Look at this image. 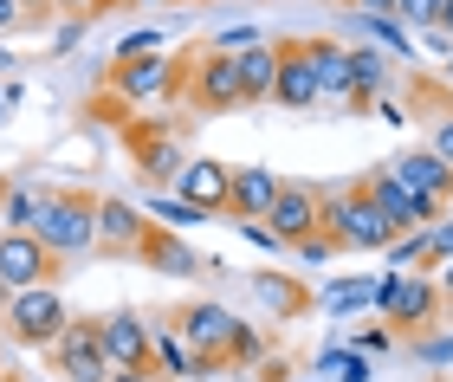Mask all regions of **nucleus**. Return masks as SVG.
I'll list each match as a JSON object with an SVG mask.
<instances>
[{"label":"nucleus","mask_w":453,"mask_h":382,"mask_svg":"<svg viewBox=\"0 0 453 382\" xmlns=\"http://www.w3.org/2000/svg\"><path fill=\"white\" fill-rule=\"evenodd\" d=\"M324 233H331L337 253H388L395 247V220L382 214V201L369 195V182H343L324 188Z\"/></svg>","instance_id":"f257e3e1"},{"label":"nucleus","mask_w":453,"mask_h":382,"mask_svg":"<svg viewBox=\"0 0 453 382\" xmlns=\"http://www.w3.org/2000/svg\"><path fill=\"white\" fill-rule=\"evenodd\" d=\"M58 259H85L97 253V195L91 188H52L46 208H39V227H33Z\"/></svg>","instance_id":"f03ea898"},{"label":"nucleus","mask_w":453,"mask_h":382,"mask_svg":"<svg viewBox=\"0 0 453 382\" xmlns=\"http://www.w3.org/2000/svg\"><path fill=\"white\" fill-rule=\"evenodd\" d=\"M65 325H72V311H65V298H58V286H33V292H13L7 298V337L19 350L46 356L58 337H65Z\"/></svg>","instance_id":"7ed1b4c3"},{"label":"nucleus","mask_w":453,"mask_h":382,"mask_svg":"<svg viewBox=\"0 0 453 382\" xmlns=\"http://www.w3.org/2000/svg\"><path fill=\"white\" fill-rule=\"evenodd\" d=\"M181 97H188L195 111H246V91H240V58L220 52V46H201L188 58V72H181Z\"/></svg>","instance_id":"20e7f679"},{"label":"nucleus","mask_w":453,"mask_h":382,"mask_svg":"<svg viewBox=\"0 0 453 382\" xmlns=\"http://www.w3.org/2000/svg\"><path fill=\"white\" fill-rule=\"evenodd\" d=\"M447 305L441 298V279L434 272H382V325L388 331H427L434 311Z\"/></svg>","instance_id":"39448f33"},{"label":"nucleus","mask_w":453,"mask_h":382,"mask_svg":"<svg viewBox=\"0 0 453 382\" xmlns=\"http://www.w3.org/2000/svg\"><path fill=\"white\" fill-rule=\"evenodd\" d=\"M52 279H65V259H58L46 240L0 227V298L33 292V286H52Z\"/></svg>","instance_id":"423d86ee"},{"label":"nucleus","mask_w":453,"mask_h":382,"mask_svg":"<svg viewBox=\"0 0 453 382\" xmlns=\"http://www.w3.org/2000/svg\"><path fill=\"white\" fill-rule=\"evenodd\" d=\"M46 363L65 382H111V356H104V337H97V317H72L65 337L46 350Z\"/></svg>","instance_id":"0eeeda50"},{"label":"nucleus","mask_w":453,"mask_h":382,"mask_svg":"<svg viewBox=\"0 0 453 382\" xmlns=\"http://www.w3.org/2000/svg\"><path fill=\"white\" fill-rule=\"evenodd\" d=\"M169 317L181 325V337L208 356V370H226V350H234V337H240L246 317H234L226 305H214V298H195V305H181V311H169Z\"/></svg>","instance_id":"6e6552de"},{"label":"nucleus","mask_w":453,"mask_h":382,"mask_svg":"<svg viewBox=\"0 0 453 382\" xmlns=\"http://www.w3.org/2000/svg\"><path fill=\"white\" fill-rule=\"evenodd\" d=\"M156 220L136 208V201L123 195H97V253L111 259H142V247H150Z\"/></svg>","instance_id":"1a4fd4ad"},{"label":"nucleus","mask_w":453,"mask_h":382,"mask_svg":"<svg viewBox=\"0 0 453 382\" xmlns=\"http://www.w3.org/2000/svg\"><path fill=\"white\" fill-rule=\"evenodd\" d=\"M265 227H273L285 247H304L311 233H324V188L285 175V188H279V201H273V214H265Z\"/></svg>","instance_id":"9d476101"},{"label":"nucleus","mask_w":453,"mask_h":382,"mask_svg":"<svg viewBox=\"0 0 453 382\" xmlns=\"http://www.w3.org/2000/svg\"><path fill=\"white\" fill-rule=\"evenodd\" d=\"M97 337H104L111 370H150L156 376V337H150V317L142 311H104L97 317Z\"/></svg>","instance_id":"9b49d317"},{"label":"nucleus","mask_w":453,"mask_h":382,"mask_svg":"<svg viewBox=\"0 0 453 382\" xmlns=\"http://www.w3.org/2000/svg\"><path fill=\"white\" fill-rule=\"evenodd\" d=\"M111 91L123 97V104H142V97H169L181 91V65L162 52H136V58H117L111 65Z\"/></svg>","instance_id":"f8f14e48"},{"label":"nucleus","mask_w":453,"mask_h":382,"mask_svg":"<svg viewBox=\"0 0 453 382\" xmlns=\"http://www.w3.org/2000/svg\"><path fill=\"white\" fill-rule=\"evenodd\" d=\"M175 195L188 201V208H201V214H226L234 208V163H220V156H188L181 163V175H175Z\"/></svg>","instance_id":"ddd939ff"},{"label":"nucleus","mask_w":453,"mask_h":382,"mask_svg":"<svg viewBox=\"0 0 453 382\" xmlns=\"http://www.w3.org/2000/svg\"><path fill=\"white\" fill-rule=\"evenodd\" d=\"M279 111H318L324 91H318V65H311V39H279V91H273Z\"/></svg>","instance_id":"4468645a"},{"label":"nucleus","mask_w":453,"mask_h":382,"mask_svg":"<svg viewBox=\"0 0 453 382\" xmlns=\"http://www.w3.org/2000/svg\"><path fill=\"white\" fill-rule=\"evenodd\" d=\"M363 182H369V195L382 201V214L395 220V233H427V227H434V220L447 214V208H434V201L408 195V188H402V182H395V175H388V169H369Z\"/></svg>","instance_id":"2eb2a0df"},{"label":"nucleus","mask_w":453,"mask_h":382,"mask_svg":"<svg viewBox=\"0 0 453 382\" xmlns=\"http://www.w3.org/2000/svg\"><path fill=\"white\" fill-rule=\"evenodd\" d=\"M408 195H421V201H434V208H447V195H453V163H441L434 149H408V156H388L382 163Z\"/></svg>","instance_id":"dca6fc26"},{"label":"nucleus","mask_w":453,"mask_h":382,"mask_svg":"<svg viewBox=\"0 0 453 382\" xmlns=\"http://www.w3.org/2000/svg\"><path fill=\"white\" fill-rule=\"evenodd\" d=\"M150 337H156V376H162V382H201V376H208V356H201L188 337H181L175 317H169V325L156 317Z\"/></svg>","instance_id":"f3484780"},{"label":"nucleus","mask_w":453,"mask_h":382,"mask_svg":"<svg viewBox=\"0 0 453 382\" xmlns=\"http://www.w3.org/2000/svg\"><path fill=\"white\" fill-rule=\"evenodd\" d=\"M285 188V175L279 169H265V163H234V220H259V214H273V201Z\"/></svg>","instance_id":"a211bd4d"},{"label":"nucleus","mask_w":453,"mask_h":382,"mask_svg":"<svg viewBox=\"0 0 453 382\" xmlns=\"http://www.w3.org/2000/svg\"><path fill=\"white\" fill-rule=\"evenodd\" d=\"M311 65H318V91L331 104H357V72H349V46L337 39H311Z\"/></svg>","instance_id":"6ab92c4d"},{"label":"nucleus","mask_w":453,"mask_h":382,"mask_svg":"<svg viewBox=\"0 0 453 382\" xmlns=\"http://www.w3.org/2000/svg\"><path fill=\"white\" fill-rule=\"evenodd\" d=\"M240 58V91H246V104H273V91H279V39H259V46H246L234 52Z\"/></svg>","instance_id":"aec40b11"},{"label":"nucleus","mask_w":453,"mask_h":382,"mask_svg":"<svg viewBox=\"0 0 453 382\" xmlns=\"http://www.w3.org/2000/svg\"><path fill=\"white\" fill-rule=\"evenodd\" d=\"M142 266H156V272H169V279H195V272H208L214 259H201L181 233L156 227V233H150V247H142Z\"/></svg>","instance_id":"412c9836"},{"label":"nucleus","mask_w":453,"mask_h":382,"mask_svg":"<svg viewBox=\"0 0 453 382\" xmlns=\"http://www.w3.org/2000/svg\"><path fill=\"white\" fill-rule=\"evenodd\" d=\"M130 149H136V169L150 175V188H162V182H175L181 175V163H188V156H181L169 136H156V130H130Z\"/></svg>","instance_id":"4be33fe9"},{"label":"nucleus","mask_w":453,"mask_h":382,"mask_svg":"<svg viewBox=\"0 0 453 382\" xmlns=\"http://www.w3.org/2000/svg\"><path fill=\"white\" fill-rule=\"evenodd\" d=\"M349 72H357V104L388 97V85H395V58L376 52V46H349Z\"/></svg>","instance_id":"5701e85b"},{"label":"nucleus","mask_w":453,"mask_h":382,"mask_svg":"<svg viewBox=\"0 0 453 382\" xmlns=\"http://www.w3.org/2000/svg\"><path fill=\"white\" fill-rule=\"evenodd\" d=\"M39 208H46V188H33V182H7L0 188V227L7 233H33Z\"/></svg>","instance_id":"b1692460"},{"label":"nucleus","mask_w":453,"mask_h":382,"mask_svg":"<svg viewBox=\"0 0 453 382\" xmlns=\"http://www.w3.org/2000/svg\"><path fill=\"white\" fill-rule=\"evenodd\" d=\"M324 311H363V305H382V279H337V286L318 292Z\"/></svg>","instance_id":"393cba45"},{"label":"nucleus","mask_w":453,"mask_h":382,"mask_svg":"<svg viewBox=\"0 0 453 382\" xmlns=\"http://www.w3.org/2000/svg\"><path fill=\"white\" fill-rule=\"evenodd\" d=\"M357 27H363V46H376L388 58H408L415 52V39L402 33V19H388V13H357Z\"/></svg>","instance_id":"a878e982"},{"label":"nucleus","mask_w":453,"mask_h":382,"mask_svg":"<svg viewBox=\"0 0 453 382\" xmlns=\"http://www.w3.org/2000/svg\"><path fill=\"white\" fill-rule=\"evenodd\" d=\"M142 214L156 220V227H169V233H188V227H201V208H188L181 195H162V188H150V201H142Z\"/></svg>","instance_id":"bb28decb"},{"label":"nucleus","mask_w":453,"mask_h":382,"mask_svg":"<svg viewBox=\"0 0 453 382\" xmlns=\"http://www.w3.org/2000/svg\"><path fill=\"white\" fill-rule=\"evenodd\" d=\"M253 292H259V305L273 311V317H292V311L304 305V286H292V279H279V272H259Z\"/></svg>","instance_id":"cd10ccee"},{"label":"nucleus","mask_w":453,"mask_h":382,"mask_svg":"<svg viewBox=\"0 0 453 382\" xmlns=\"http://www.w3.org/2000/svg\"><path fill=\"white\" fill-rule=\"evenodd\" d=\"M388 266H395V272H434V247H427V233H402L395 247H388Z\"/></svg>","instance_id":"c85d7f7f"},{"label":"nucleus","mask_w":453,"mask_h":382,"mask_svg":"<svg viewBox=\"0 0 453 382\" xmlns=\"http://www.w3.org/2000/svg\"><path fill=\"white\" fill-rule=\"evenodd\" d=\"M226 370H265V337H259L253 325H240L234 350H226Z\"/></svg>","instance_id":"c756f323"},{"label":"nucleus","mask_w":453,"mask_h":382,"mask_svg":"<svg viewBox=\"0 0 453 382\" xmlns=\"http://www.w3.org/2000/svg\"><path fill=\"white\" fill-rule=\"evenodd\" d=\"M318 370H337V382H369V356L343 344V350H324V356H318Z\"/></svg>","instance_id":"7c9ffc66"},{"label":"nucleus","mask_w":453,"mask_h":382,"mask_svg":"<svg viewBox=\"0 0 453 382\" xmlns=\"http://www.w3.org/2000/svg\"><path fill=\"white\" fill-rule=\"evenodd\" d=\"M395 19H402V27H415V33H427V27H441V0H402Z\"/></svg>","instance_id":"2f4dec72"},{"label":"nucleus","mask_w":453,"mask_h":382,"mask_svg":"<svg viewBox=\"0 0 453 382\" xmlns=\"http://www.w3.org/2000/svg\"><path fill=\"white\" fill-rule=\"evenodd\" d=\"M388 344H395V331H388V325H369V331L349 337V350H363V356H382Z\"/></svg>","instance_id":"473e14b6"},{"label":"nucleus","mask_w":453,"mask_h":382,"mask_svg":"<svg viewBox=\"0 0 453 382\" xmlns=\"http://www.w3.org/2000/svg\"><path fill=\"white\" fill-rule=\"evenodd\" d=\"M136 52H162V27H142V33H130L117 46V58H136Z\"/></svg>","instance_id":"72a5a7b5"},{"label":"nucleus","mask_w":453,"mask_h":382,"mask_svg":"<svg viewBox=\"0 0 453 382\" xmlns=\"http://www.w3.org/2000/svg\"><path fill=\"white\" fill-rule=\"evenodd\" d=\"M427 247H434V266H441V259H453V214H441L434 227H427Z\"/></svg>","instance_id":"f704fd0d"},{"label":"nucleus","mask_w":453,"mask_h":382,"mask_svg":"<svg viewBox=\"0 0 453 382\" xmlns=\"http://www.w3.org/2000/svg\"><path fill=\"white\" fill-rule=\"evenodd\" d=\"M240 233L253 240V247H265V253H292V247H285V240H279L273 227H265V220H240Z\"/></svg>","instance_id":"c9c22d12"},{"label":"nucleus","mask_w":453,"mask_h":382,"mask_svg":"<svg viewBox=\"0 0 453 382\" xmlns=\"http://www.w3.org/2000/svg\"><path fill=\"white\" fill-rule=\"evenodd\" d=\"M214 46L220 52H246V46H259V27H226V33H214Z\"/></svg>","instance_id":"e433bc0d"},{"label":"nucleus","mask_w":453,"mask_h":382,"mask_svg":"<svg viewBox=\"0 0 453 382\" xmlns=\"http://www.w3.org/2000/svg\"><path fill=\"white\" fill-rule=\"evenodd\" d=\"M427 149H434L441 163H453V111H441V117H434V143H427Z\"/></svg>","instance_id":"4c0bfd02"},{"label":"nucleus","mask_w":453,"mask_h":382,"mask_svg":"<svg viewBox=\"0 0 453 382\" xmlns=\"http://www.w3.org/2000/svg\"><path fill=\"white\" fill-rule=\"evenodd\" d=\"M298 259H304V266H324V259H331L337 247H331V233H311V240H304V247H292Z\"/></svg>","instance_id":"58836bf2"},{"label":"nucleus","mask_w":453,"mask_h":382,"mask_svg":"<svg viewBox=\"0 0 453 382\" xmlns=\"http://www.w3.org/2000/svg\"><path fill=\"white\" fill-rule=\"evenodd\" d=\"M58 7H65L72 19H97L104 7H117V0H58Z\"/></svg>","instance_id":"ea45409f"},{"label":"nucleus","mask_w":453,"mask_h":382,"mask_svg":"<svg viewBox=\"0 0 453 382\" xmlns=\"http://www.w3.org/2000/svg\"><path fill=\"white\" fill-rule=\"evenodd\" d=\"M27 19V0H0V33H13Z\"/></svg>","instance_id":"a19ab883"},{"label":"nucleus","mask_w":453,"mask_h":382,"mask_svg":"<svg viewBox=\"0 0 453 382\" xmlns=\"http://www.w3.org/2000/svg\"><path fill=\"white\" fill-rule=\"evenodd\" d=\"M376 117H382V124H408V111L395 104V97H376Z\"/></svg>","instance_id":"79ce46f5"},{"label":"nucleus","mask_w":453,"mask_h":382,"mask_svg":"<svg viewBox=\"0 0 453 382\" xmlns=\"http://www.w3.org/2000/svg\"><path fill=\"white\" fill-rule=\"evenodd\" d=\"M395 7L402 0H357V13H388V19H395Z\"/></svg>","instance_id":"37998d69"},{"label":"nucleus","mask_w":453,"mask_h":382,"mask_svg":"<svg viewBox=\"0 0 453 382\" xmlns=\"http://www.w3.org/2000/svg\"><path fill=\"white\" fill-rule=\"evenodd\" d=\"M111 382H162V376H150V370H111Z\"/></svg>","instance_id":"c03bdc74"},{"label":"nucleus","mask_w":453,"mask_h":382,"mask_svg":"<svg viewBox=\"0 0 453 382\" xmlns=\"http://www.w3.org/2000/svg\"><path fill=\"white\" fill-rule=\"evenodd\" d=\"M434 279H441V298H453V259H441V266H434Z\"/></svg>","instance_id":"a18cd8bd"},{"label":"nucleus","mask_w":453,"mask_h":382,"mask_svg":"<svg viewBox=\"0 0 453 382\" xmlns=\"http://www.w3.org/2000/svg\"><path fill=\"white\" fill-rule=\"evenodd\" d=\"M52 7H58V0H27V19H46Z\"/></svg>","instance_id":"49530a36"},{"label":"nucleus","mask_w":453,"mask_h":382,"mask_svg":"<svg viewBox=\"0 0 453 382\" xmlns=\"http://www.w3.org/2000/svg\"><path fill=\"white\" fill-rule=\"evenodd\" d=\"M441 33L453 39V0H441Z\"/></svg>","instance_id":"de8ad7c7"},{"label":"nucleus","mask_w":453,"mask_h":382,"mask_svg":"<svg viewBox=\"0 0 453 382\" xmlns=\"http://www.w3.org/2000/svg\"><path fill=\"white\" fill-rule=\"evenodd\" d=\"M7 111H13V91H0V117H7Z\"/></svg>","instance_id":"09e8293b"},{"label":"nucleus","mask_w":453,"mask_h":382,"mask_svg":"<svg viewBox=\"0 0 453 382\" xmlns=\"http://www.w3.org/2000/svg\"><path fill=\"white\" fill-rule=\"evenodd\" d=\"M7 65H13V52H7V46H0V72H7Z\"/></svg>","instance_id":"8fccbe9b"},{"label":"nucleus","mask_w":453,"mask_h":382,"mask_svg":"<svg viewBox=\"0 0 453 382\" xmlns=\"http://www.w3.org/2000/svg\"><path fill=\"white\" fill-rule=\"evenodd\" d=\"M142 7H162V0H142Z\"/></svg>","instance_id":"3c124183"},{"label":"nucleus","mask_w":453,"mask_h":382,"mask_svg":"<svg viewBox=\"0 0 453 382\" xmlns=\"http://www.w3.org/2000/svg\"><path fill=\"white\" fill-rule=\"evenodd\" d=\"M447 214H453V195H447Z\"/></svg>","instance_id":"603ef678"},{"label":"nucleus","mask_w":453,"mask_h":382,"mask_svg":"<svg viewBox=\"0 0 453 382\" xmlns=\"http://www.w3.org/2000/svg\"><path fill=\"white\" fill-rule=\"evenodd\" d=\"M27 382H46V376H27Z\"/></svg>","instance_id":"864d4df0"},{"label":"nucleus","mask_w":453,"mask_h":382,"mask_svg":"<svg viewBox=\"0 0 453 382\" xmlns=\"http://www.w3.org/2000/svg\"><path fill=\"white\" fill-rule=\"evenodd\" d=\"M7 382H27V376H7Z\"/></svg>","instance_id":"5fc2aeb1"},{"label":"nucleus","mask_w":453,"mask_h":382,"mask_svg":"<svg viewBox=\"0 0 453 382\" xmlns=\"http://www.w3.org/2000/svg\"><path fill=\"white\" fill-rule=\"evenodd\" d=\"M434 382H453V376H434Z\"/></svg>","instance_id":"6e6d98bb"}]
</instances>
